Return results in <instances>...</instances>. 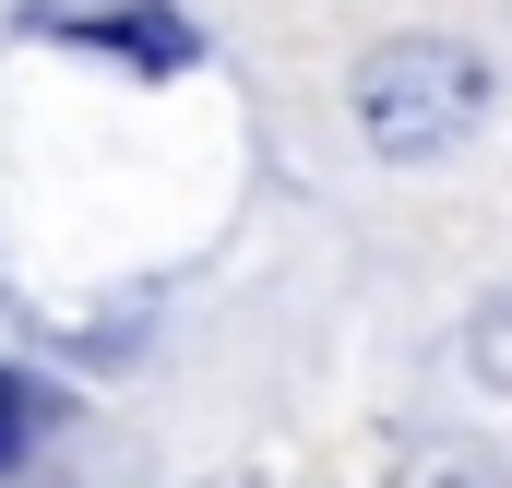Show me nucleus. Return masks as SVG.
Segmentation results:
<instances>
[{
	"label": "nucleus",
	"instance_id": "obj_1",
	"mask_svg": "<svg viewBox=\"0 0 512 488\" xmlns=\"http://www.w3.org/2000/svg\"><path fill=\"white\" fill-rule=\"evenodd\" d=\"M477 108H489V72L465 48H441V36H405V48H382L358 72V131L382 155H441Z\"/></svg>",
	"mask_w": 512,
	"mask_h": 488
},
{
	"label": "nucleus",
	"instance_id": "obj_2",
	"mask_svg": "<svg viewBox=\"0 0 512 488\" xmlns=\"http://www.w3.org/2000/svg\"><path fill=\"white\" fill-rule=\"evenodd\" d=\"M12 453H24V381L0 369V465H12Z\"/></svg>",
	"mask_w": 512,
	"mask_h": 488
}]
</instances>
